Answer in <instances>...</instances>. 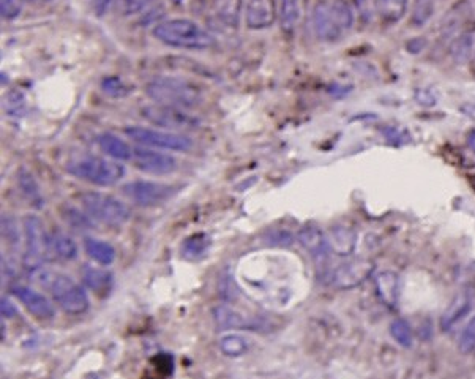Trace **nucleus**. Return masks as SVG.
I'll list each match as a JSON object with an SVG mask.
<instances>
[{"instance_id":"5701e85b","label":"nucleus","mask_w":475,"mask_h":379,"mask_svg":"<svg viewBox=\"0 0 475 379\" xmlns=\"http://www.w3.org/2000/svg\"><path fill=\"white\" fill-rule=\"evenodd\" d=\"M329 239V247L335 253L341 254V256H348L351 254L355 248V242H357V235L354 231H351L346 226H336L332 229V234Z\"/></svg>"},{"instance_id":"a19ab883","label":"nucleus","mask_w":475,"mask_h":379,"mask_svg":"<svg viewBox=\"0 0 475 379\" xmlns=\"http://www.w3.org/2000/svg\"><path fill=\"white\" fill-rule=\"evenodd\" d=\"M0 310H2L3 318H13L17 313L15 304L8 297H2V307H0Z\"/></svg>"},{"instance_id":"1a4fd4ad","label":"nucleus","mask_w":475,"mask_h":379,"mask_svg":"<svg viewBox=\"0 0 475 379\" xmlns=\"http://www.w3.org/2000/svg\"><path fill=\"white\" fill-rule=\"evenodd\" d=\"M142 117L155 127L164 130H194L199 127V121L189 114L187 109L174 108L166 105H150L142 108Z\"/></svg>"},{"instance_id":"9d476101","label":"nucleus","mask_w":475,"mask_h":379,"mask_svg":"<svg viewBox=\"0 0 475 379\" xmlns=\"http://www.w3.org/2000/svg\"><path fill=\"white\" fill-rule=\"evenodd\" d=\"M122 192L130 201L142 207H153L163 204L168 201L172 194L176 193V188L168 185V183L150 182V180H134L125 183Z\"/></svg>"},{"instance_id":"4be33fe9","label":"nucleus","mask_w":475,"mask_h":379,"mask_svg":"<svg viewBox=\"0 0 475 379\" xmlns=\"http://www.w3.org/2000/svg\"><path fill=\"white\" fill-rule=\"evenodd\" d=\"M474 33L472 32H462L452 40L449 46V54L456 65H466L472 57L474 51Z\"/></svg>"},{"instance_id":"9b49d317","label":"nucleus","mask_w":475,"mask_h":379,"mask_svg":"<svg viewBox=\"0 0 475 379\" xmlns=\"http://www.w3.org/2000/svg\"><path fill=\"white\" fill-rule=\"evenodd\" d=\"M374 264L370 259H349L330 270L329 281L332 286L351 289L364 283L373 274Z\"/></svg>"},{"instance_id":"4468645a","label":"nucleus","mask_w":475,"mask_h":379,"mask_svg":"<svg viewBox=\"0 0 475 379\" xmlns=\"http://www.w3.org/2000/svg\"><path fill=\"white\" fill-rule=\"evenodd\" d=\"M277 17L275 0H249L247 7V26L253 31L270 27Z\"/></svg>"},{"instance_id":"393cba45","label":"nucleus","mask_w":475,"mask_h":379,"mask_svg":"<svg viewBox=\"0 0 475 379\" xmlns=\"http://www.w3.org/2000/svg\"><path fill=\"white\" fill-rule=\"evenodd\" d=\"M213 318L218 324L219 329H247L249 327L248 319L242 315L240 311L234 308L219 305L213 310Z\"/></svg>"},{"instance_id":"dca6fc26","label":"nucleus","mask_w":475,"mask_h":379,"mask_svg":"<svg viewBox=\"0 0 475 379\" xmlns=\"http://www.w3.org/2000/svg\"><path fill=\"white\" fill-rule=\"evenodd\" d=\"M97 144L100 147V150L114 160H122V162H125V160L133 158L132 147H130L122 138H118V136L112 133L98 134Z\"/></svg>"},{"instance_id":"2f4dec72","label":"nucleus","mask_w":475,"mask_h":379,"mask_svg":"<svg viewBox=\"0 0 475 379\" xmlns=\"http://www.w3.org/2000/svg\"><path fill=\"white\" fill-rule=\"evenodd\" d=\"M390 335L398 345L403 348H411L414 345V334L411 325L405 319H395L390 324Z\"/></svg>"},{"instance_id":"58836bf2","label":"nucleus","mask_w":475,"mask_h":379,"mask_svg":"<svg viewBox=\"0 0 475 379\" xmlns=\"http://www.w3.org/2000/svg\"><path fill=\"white\" fill-rule=\"evenodd\" d=\"M385 138H387L391 144H395V146L405 144V142L407 141V136L401 134L400 128H396V127H390L385 130Z\"/></svg>"},{"instance_id":"39448f33","label":"nucleus","mask_w":475,"mask_h":379,"mask_svg":"<svg viewBox=\"0 0 475 379\" xmlns=\"http://www.w3.org/2000/svg\"><path fill=\"white\" fill-rule=\"evenodd\" d=\"M67 171L71 176L98 187L116 185L125 176V168L120 163L93 155L71 160L67 164Z\"/></svg>"},{"instance_id":"6ab92c4d","label":"nucleus","mask_w":475,"mask_h":379,"mask_svg":"<svg viewBox=\"0 0 475 379\" xmlns=\"http://www.w3.org/2000/svg\"><path fill=\"white\" fill-rule=\"evenodd\" d=\"M374 8L384 22L396 24L406 16L409 0H374Z\"/></svg>"},{"instance_id":"a878e982","label":"nucleus","mask_w":475,"mask_h":379,"mask_svg":"<svg viewBox=\"0 0 475 379\" xmlns=\"http://www.w3.org/2000/svg\"><path fill=\"white\" fill-rule=\"evenodd\" d=\"M17 185H20L24 198H26L33 207L40 209V207L43 206L45 199H43V194H41V192H40L38 183H37V180L33 179V176L29 173L27 169L22 168L20 173H17Z\"/></svg>"},{"instance_id":"cd10ccee","label":"nucleus","mask_w":475,"mask_h":379,"mask_svg":"<svg viewBox=\"0 0 475 379\" xmlns=\"http://www.w3.org/2000/svg\"><path fill=\"white\" fill-rule=\"evenodd\" d=\"M300 7L299 0H281V11H280V20H281V29L284 32L293 33L299 21Z\"/></svg>"},{"instance_id":"e433bc0d","label":"nucleus","mask_w":475,"mask_h":379,"mask_svg":"<svg viewBox=\"0 0 475 379\" xmlns=\"http://www.w3.org/2000/svg\"><path fill=\"white\" fill-rule=\"evenodd\" d=\"M0 13L3 20H16L21 15V0H0Z\"/></svg>"},{"instance_id":"72a5a7b5","label":"nucleus","mask_w":475,"mask_h":379,"mask_svg":"<svg viewBox=\"0 0 475 379\" xmlns=\"http://www.w3.org/2000/svg\"><path fill=\"white\" fill-rule=\"evenodd\" d=\"M102 87L106 93L111 95V97H114V98H122L128 92L127 86H125L120 79L116 78V76L104 78L102 82Z\"/></svg>"},{"instance_id":"bb28decb","label":"nucleus","mask_w":475,"mask_h":379,"mask_svg":"<svg viewBox=\"0 0 475 379\" xmlns=\"http://www.w3.org/2000/svg\"><path fill=\"white\" fill-rule=\"evenodd\" d=\"M215 10L219 21L229 27H237L240 20L242 0H218Z\"/></svg>"},{"instance_id":"79ce46f5","label":"nucleus","mask_w":475,"mask_h":379,"mask_svg":"<svg viewBox=\"0 0 475 379\" xmlns=\"http://www.w3.org/2000/svg\"><path fill=\"white\" fill-rule=\"evenodd\" d=\"M111 3V0H91V5L93 8V13L97 16H103L106 13Z\"/></svg>"},{"instance_id":"f03ea898","label":"nucleus","mask_w":475,"mask_h":379,"mask_svg":"<svg viewBox=\"0 0 475 379\" xmlns=\"http://www.w3.org/2000/svg\"><path fill=\"white\" fill-rule=\"evenodd\" d=\"M146 92L158 105L189 109L203 103L204 93L196 82L176 76H158L148 82Z\"/></svg>"},{"instance_id":"0eeeda50","label":"nucleus","mask_w":475,"mask_h":379,"mask_svg":"<svg viewBox=\"0 0 475 379\" xmlns=\"http://www.w3.org/2000/svg\"><path fill=\"white\" fill-rule=\"evenodd\" d=\"M24 237H26V253L24 268L37 270L43 261L49 256V235L46 234L45 224L37 215H26L22 220Z\"/></svg>"},{"instance_id":"f3484780","label":"nucleus","mask_w":475,"mask_h":379,"mask_svg":"<svg viewBox=\"0 0 475 379\" xmlns=\"http://www.w3.org/2000/svg\"><path fill=\"white\" fill-rule=\"evenodd\" d=\"M82 280H84L86 286L98 295H108L114 284V277L111 272L98 268H91L87 265L82 272Z\"/></svg>"},{"instance_id":"37998d69","label":"nucleus","mask_w":475,"mask_h":379,"mask_svg":"<svg viewBox=\"0 0 475 379\" xmlns=\"http://www.w3.org/2000/svg\"><path fill=\"white\" fill-rule=\"evenodd\" d=\"M460 111L471 121H475V103H462L460 106Z\"/></svg>"},{"instance_id":"4c0bfd02","label":"nucleus","mask_w":475,"mask_h":379,"mask_svg":"<svg viewBox=\"0 0 475 379\" xmlns=\"http://www.w3.org/2000/svg\"><path fill=\"white\" fill-rule=\"evenodd\" d=\"M415 102L430 108V106H435L437 103V95L433 92V88L430 87L417 88V91H415Z\"/></svg>"},{"instance_id":"f257e3e1","label":"nucleus","mask_w":475,"mask_h":379,"mask_svg":"<svg viewBox=\"0 0 475 379\" xmlns=\"http://www.w3.org/2000/svg\"><path fill=\"white\" fill-rule=\"evenodd\" d=\"M33 280L54 297L63 311L81 315L88 308V297L84 288L62 272L37 269L33 270Z\"/></svg>"},{"instance_id":"a18cd8bd","label":"nucleus","mask_w":475,"mask_h":379,"mask_svg":"<svg viewBox=\"0 0 475 379\" xmlns=\"http://www.w3.org/2000/svg\"><path fill=\"white\" fill-rule=\"evenodd\" d=\"M43 2H51V0H43Z\"/></svg>"},{"instance_id":"6e6552de","label":"nucleus","mask_w":475,"mask_h":379,"mask_svg":"<svg viewBox=\"0 0 475 379\" xmlns=\"http://www.w3.org/2000/svg\"><path fill=\"white\" fill-rule=\"evenodd\" d=\"M125 134L138 144L153 147V149L172 152H189L193 149V141L187 134L159 132V130L146 127H128L125 128Z\"/></svg>"},{"instance_id":"7c9ffc66","label":"nucleus","mask_w":475,"mask_h":379,"mask_svg":"<svg viewBox=\"0 0 475 379\" xmlns=\"http://www.w3.org/2000/svg\"><path fill=\"white\" fill-rule=\"evenodd\" d=\"M219 349H221V353L224 355H229V357H239V355L247 353L248 343L242 335L229 334V335H224L223 339L219 340Z\"/></svg>"},{"instance_id":"473e14b6","label":"nucleus","mask_w":475,"mask_h":379,"mask_svg":"<svg viewBox=\"0 0 475 379\" xmlns=\"http://www.w3.org/2000/svg\"><path fill=\"white\" fill-rule=\"evenodd\" d=\"M475 349V316L467 323L460 337V351L471 353Z\"/></svg>"},{"instance_id":"2eb2a0df","label":"nucleus","mask_w":475,"mask_h":379,"mask_svg":"<svg viewBox=\"0 0 475 379\" xmlns=\"http://www.w3.org/2000/svg\"><path fill=\"white\" fill-rule=\"evenodd\" d=\"M297 239H299L300 245L304 247L306 252L314 254V258L325 256L330 248L327 235H325L324 231L316 226V224H306V226L302 228L299 231V234H297Z\"/></svg>"},{"instance_id":"7ed1b4c3","label":"nucleus","mask_w":475,"mask_h":379,"mask_svg":"<svg viewBox=\"0 0 475 379\" xmlns=\"http://www.w3.org/2000/svg\"><path fill=\"white\" fill-rule=\"evenodd\" d=\"M155 38L162 43L172 46V47H182V49H207L215 45V38L199 26L189 20H176L159 22L153 29Z\"/></svg>"},{"instance_id":"ea45409f","label":"nucleus","mask_w":475,"mask_h":379,"mask_svg":"<svg viewBox=\"0 0 475 379\" xmlns=\"http://www.w3.org/2000/svg\"><path fill=\"white\" fill-rule=\"evenodd\" d=\"M148 0H122L127 13H136V11L142 10L147 5Z\"/></svg>"},{"instance_id":"c9c22d12","label":"nucleus","mask_w":475,"mask_h":379,"mask_svg":"<svg viewBox=\"0 0 475 379\" xmlns=\"http://www.w3.org/2000/svg\"><path fill=\"white\" fill-rule=\"evenodd\" d=\"M63 218L68 222V224H71V226H75V228H79V229L92 228V222L88 220L84 213H81L78 209H73V207L63 210Z\"/></svg>"},{"instance_id":"aec40b11","label":"nucleus","mask_w":475,"mask_h":379,"mask_svg":"<svg viewBox=\"0 0 475 379\" xmlns=\"http://www.w3.org/2000/svg\"><path fill=\"white\" fill-rule=\"evenodd\" d=\"M84 250L87 256L93 259L100 265H111L116 259V250L109 242L95 239V237H86Z\"/></svg>"},{"instance_id":"c756f323","label":"nucleus","mask_w":475,"mask_h":379,"mask_svg":"<svg viewBox=\"0 0 475 379\" xmlns=\"http://www.w3.org/2000/svg\"><path fill=\"white\" fill-rule=\"evenodd\" d=\"M435 15V0H414L411 22L414 27H423Z\"/></svg>"},{"instance_id":"f704fd0d","label":"nucleus","mask_w":475,"mask_h":379,"mask_svg":"<svg viewBox=\"0 0 475 379\" xmlns=\"http://www.w3.org/2000/svg\"><path fill=\"white\" fill-rule=\"evenodd\" d=\"M2 234L11 245H16L20 240V228L16 220L11 215H2Z\"/></svg>"},{"instance_id":"c85d7f7f","label":"nucleus","mask_w":475,"mask_h":379,"mask_svg":"<svg viewBox=\"0 0 475 379\" xmlns=\"http://www.w3.org/2000/svg\"><path fill=\"white\" fill-rule=\"evenodd\" d=\"M210 245L209 237L205 234H194L183 242L182 245V254L188 259H196L207 252V248Z\"/></svg>"},{"instance_id":"b1692460","label":"nucleus","mask_w":475,"mask_h":379,"mask_svg":"<svg viewBox=\"0 0 475 379\" xmlns=\"http://www.w3.org/2000/svg\"><path fill=\"white\" fill-rule=\"evenodd\" d=\"M469 310H471V299H469V295L467 294L456 295L452 304L447 308V311L442 315L441 319L442 330L452 329L461 318H465L467 315Z\"/></svg>"},{"instance_id":"a211bd4d","label":"nucleus","mask_w":475,"mask_h":379,"mask_svg":"<svg viewBox=\"0 0 475 379\" xmlns=\"http://www.w3.org/2000/svg\"><path fill=\"white\" fill-rule=\"evenodd\" d=\"M376 291L379 297L389 308H395L398 304V293H400V281L394 272H382L376 277Z\"/></svg>"},{"instance_id":"412c9836","label":"nucleus","mask_w":475,"mask_h":379,"mask_svg":"<svg viewBox=\"0 0 475 379\" xmlns=\"http://www.w3.org/2000/svg\"><path fill=\"white\" fill-rule=\"evenodd\" d=\"M49 254L62 261H75L78 258V245L65 233H54L49 235Z\"/></svg>"},{"instance_id":"20e7f679","label":"nucleus","mask_w":475,"mask_h":379,"mask_svg":"<svg viewBox=\"0 0 475 379\" xmlns=\"http://www.w3.org/2000/svg\"><path fill=\"white\" fill-rule=\"evenodd\" d=\"M354 26V13L348 2L334 0V2H318L313 10V29L316 37L327 43L340 40L344 32L351 31Z\"/></svg>"},{"instance_id":"f8f14e48","label":"nucleus","mask_w":475,"mask_h":379,"mask_svg":"<svg viewBox=\"0 0 475 379\" xmlns=\"http://www.w3.org/2000/svg\"><path fill=\"white\" fill-rule=\"evenodd\" d=\"M132 162L142 173L152 176L171 174L177 168V162L174 157L168 155V153L148 149V147H134Z\"/></svg>"},{"instance_id":"c03bdc74","label":"nucleus","mask_w":475,"mask_h":379,"mask_svg":"<svg viewBox=\"0 0 475 379\" xmlns=\"http://www.w3.org/2000/svg\"><path fill=\"white\" fill-rule=\"evenodd\" d=\"M466 142H467V147H469V149H471L472 152H475V128L471 130V132H469Z\"/></svg>"},{"instance_id":"423d86ee","label":"nucleus","mask_w":475,"mask_h":379,"mask_svg":"<svg viewBox=\"0 0 475 379\" xmlns=\"http://www.w3.org/2000/svg\"><path fill=\"white\" fill-rule=\"evenodd\" d=\"M82 209L87 212V215L100 223L108 224V226H122V224L130 220V207L123 201L117 199L111 194L98 193V192H86L81 194Z\"/></svg>"},{"instance_id":"ddd939ff","label":"nucleus","mask_w":475,"mask_h":379,"mask_svg":"<svg viewBox=\"0 0 475 379\" xmlns=\"http://www.w3.org/2000/svg\"><path fill=\"white\" fill-rule=\"evenodd\" d=\"M16 299H20L21 304L26 307V310L38 319H51L54 318L56 311L54 307L47 300L43 294L35 291L29 286H15L13 291Z\"/></svg>"}]
</instances>
